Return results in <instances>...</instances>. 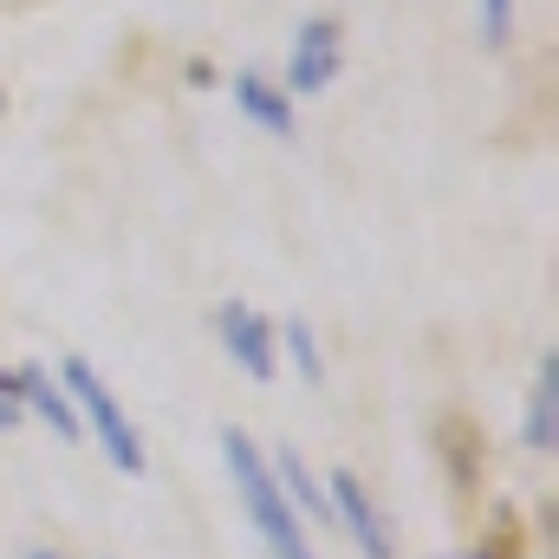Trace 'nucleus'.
<instances>
[{
  "mask_svg": "<svg viewBox=\"0 0 559 559\" xmlns=\"http://www.w3.org/2000/svg\"><path fill=\"white\" fill-rule=\"evenodd\" d=\"M508 13H514V0H481V26H488V39H508Z\"/></svg>",
  "mask_w": 559,
  "mask_h": 559,
  "instance_id": "9b49d317",
  "label": "nucleus"
},
{
  "mask_svg": "<svg viewBox=\"0 0 559 559\" xmlns=\"http://www.w3.org/2000/svg\"><path fill=\"white\" fill-rule=\"evenodd\" d=\"M0 384L13 391V404H33V411H39V417L52 423L59 436H79V411H72V404H66V397H59V391L46 384V371L20 365V371H0Z\"/></svg>",
  "mask_w": 559,
  "mask_h": 559,
  "instance_id": "423d86ee",
  "label": "nucleus"
},
{
  "mask_svg": "<svg viewBox=\"0 0 559 559\" xmlns=\"http://www.w3.org/2000/svg\"><path fill=\"white\" fill-rule=\"evenodd\" d=\"M13 423H20V404H13V391L0 384V429H13Z\"/></svg>",
  "mask_w": 559,
  "mask_h": 559,
  "instance_id": "f8f14e48",
  "label": "nucleus"
},
{
  "mask_svg": "<svg viewBox=\"0 0 559 559\" xmlns=\"http://www.w3.org/2000/svg\"><path fill=\"white\" fill-rule=\"evenodd\" d=\"M338 72V20H306L293 46V92H325Z\"/></svg>",
  "mask_w": 559,
  "mask_h": 559,
  "instance_id": "39448f33",
  "label": "nucleus"
},
{
  "mask_svg": "<svg viewBox=\"0 0 559 559\" xmlns=\"http://www.w3.org/2000/svg\"><path fill=\"white\" fill-rule=\"evenodd\" d=\"M26 559H59V554H26Z\"/></svg>",
  "mask_w": 559,
  "mask_h": 559,
  "instance_id": "ddd939ff",
  "label": "nucleus"
},
{
  "mask_svg": "<svg viewBox=\"0 0 559 559\" xmlns=\"http://www.w3.org/2000/svg\"><path fill=\"white\" fill-rule=\"evenodd\" d=\"M215 332H222V345L248 365V378H274V319H261L254 306H222L215 312Z\"/></svg>",
  "mask_w": 559,
  "mask_h": 559,
  "instance_id": "7ed1b4c3",
  "label": "nucleus"
},
{
  "mask_svg": "<svg viewBox=\"0 0 559 559\" xmlns=\"http://www.w3.org/2000/svg\"><path fill=\"white\" fill-rule=\"evenodd\" d=\"M280 495L293 501V514H306V521H319V527H332V501H325V488L306 475V462L293 455V449H280Z\"/></svg>",
  "mask_w": 559,
  "mask_h": 559,
  "instance_id": "0eeeda50",
  "label": "nucleus"
},
{
  "mask_svg": "<svg viewBox=\"0 0 559 559\" xmlns=\"http://www.w3.org/2000/svg\"><path fill=\"white\" fill-rule=\"evenodd\" d=\"M222 455H228V468H235V488H241V501H248V514H254V527H261L267 554H274V559H312L306 527H299V514H293V501L280 495L274 462H267L248 436H235V429L222 436Z\"/></svg>",
  "mask_w": 559,
  "mask_h": 559,
  "instance_id": "f257e3e1",
  "label": "nucleus"
},
{
  "mask_svg": "<svg viewBox=\"0 0 559 559\" xmlns=\"http://www.w3.org/2000/svg\"><path fill=\"white\" fill-rule=\"evenodd\" d=\"M332 521H345V534L358 540V554L365 559H391V534H384V521H378V508L365 501V488H358V475H332Z\"/></svg>",
  "mask_w": 559,
  "mask_h": 559,
  "instance_id": "20e7f679",
  "label": "nucleus"
},
{
  "mask_svg": "<svg viewBox=\"0 0 559 559\" xmlns=\"http://www.w3.org/2000/svg\"><path fill=\"white\" fill-rule=\"evenodd\" d=\"M59 371H66V384H72V397H79V411L92 417V429H98V442H105V455H111V462H118L124 475H143V462H150V455H143L138 429L124 423V411H118V397H111V391L98 384V371H92L85 358H66Z\"/></svg>",
  "mask_w": 559,
  "mask_h": 559,
  "instance_id": "f03ea898",
  "label": "nucleus"
},
{
  "mask_svg": "<svg viewBox=\"0 0 559 559\" xmlns=\"http://www.w3.org/2000/svg\"><path fill=\"white\" fill-rule=\"evenodd\" d=\"M286 338H293V358H299V371H306V378H319V352H312V332H306V319H293V325H286Z\"/></svg>",
  "mask_w": 559,
  "mask_h": 559,
  "instance_id": "9d476101",
  "label": "nucleus"
},
{
  "mask_svg": "<svg viewBox=\"0 0 559 559\" xmlns=\"http://www.w3.org/2000/svg\"><path fill=\"white\" fill-rule=\"evenodd\" d=\"M475 559H501V554H475Z\"/></svg>",
  "mask_w": 559,
  "mask_h": 559,
  "instance_id": "4468645a",
  "label": "nucleus"
},
{
  "mask_svg": "<svg viewBox=\"0 0 559 559\" xmlns=\"http://www.w3.org/2000/svg\"><path fill=\"white\" fill-rule=\"evenodd\" d=\"M554 417H559V378H554V358H540L534 371V397H527V442L547 455L554 449Z\"/></svg>",
  "mask_w": 559,
  "mask_h": 559,
  "instance_id": "6e6552de",
  "label": "nucleus"
},
{
  "mask_svg": "<svg viewBox=\"0 0 559 559\" xmlns=\"http://www.w3.org/2000/svg\"><path fill=\"white\" fill-rule=\"evenodd\" d=\"M235 98H241V111H248L261 131H280V138L293 131V111H286V98H280V92H267L254 72H241V79H235Z\"/></svg>",
  "mask_w": 559,
  "mask_h": 559,
  "instance_id": "1a4fd4ad",
  "label": "nucleus"
}]
</instances>
